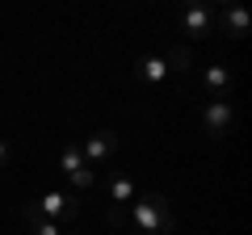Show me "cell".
<instances>
[{"label": "cell", "mask_w": 252, "mask_h": 235, "mask_svg": "<svg viewBox=\"0 0 252 235\" xmlns=\"http://www.w3.org/2000/svg\"><path fill=\"white\" fill-rule=\"evenodd\" d=\"M126 227L135 235H172L177 231V218H172V202L164 193H139L130 206H126Z\"/></svg>", "instance_id": "6da1fadb"}, {"label": "cell", "mask_w": 252, "mask_h": 235, "mask_svg": "<svg viewBox=\"0 0 252 235\" xmlns=\"http://www.w3.org/2000/svg\"><path fill=\"white\" fill-rule=\"evenodd\" d=\"M26 206L34 210V214L51 218V223H67V218L80 214V198H76V193H67V189H46L42 198L26 202Z\"/></svg>", "instance_id": "7a4b0ae2"}, {"label": "cell", "mask_w": 252, "mask_h": 235, "mask_svg": "<svg viewBox=\"0 0 252 235\" xmlns=\"http://www.w3.org/2000/svg\"><path fill=\"white\" fill-rule=\"evenodd\" d=\"M59 172L76 185V193H89L93 185H97V172H93L89 164H84L80 143H63V147H59Z\"/></svg>", "instance_id": "3957f363"}, {"label": "cell", "mask_w": 252, "mask_h": 235, "mask_svg": "<svg viewBox=\"0 0 252 235\" xmlns=\"http://www.w3.org/2000/svg\"><path fill=\"white\" fill-rule=\"evenodd\" d=\"M80 155H84V164H89L93 172L105 168V164L118 155V130H97V135H89L80 143Z\"/></svg>", "instance_id": "277c9868"}, {"label": "cell", "mask_w": 252, "mask_h": 235, "mask_svg": "<svg viewBox=\"0 0 252 235\" xmlns=\"http://www.w3.org/2000/svg\"><path fill=\"white\" fill-rule=\"evenodd\" d=\"M231 122H235V109H231L227 97H210L206 105H202V126H206L210 139H223L227 130H231Z\"/></svg>", "instance_id": "5b68a950"}, {"label": "cell", "mask_w": 252, "mask_h": 235, "mask_svg": "<svg viewBox=\"0 0 252 235\" xmlns=\"http://www.w3.org/2000/svg\"><path fill=\"white\" fill-rule=\"evenodd\" d=\"M105 193H109V206H114V210H126L130 202L139 198L135 181H130L126 172H118V168H109V172H105Z\"/></svg>", "instance_id": "8992f818"}, {"label": "cell", "mask_w": 252, "mask_h": 235, "mask_svg": "<svg viewBox=\"0 0 252 235\" xmlns=\"http://www.w3.org/2000/svg\"><path fill=\"white\" fill-rule=\"evenodd\" d=\"M181 29H185L189 38H206L210 29H215V9H210V4H189V9L181 13Z\"/></svg>", "instance_id": "52a82bcc"}, {"label": "cell", "mask_w": 252, "mask_h": 235, "mask_svg": "<svg viewBox=\"0 0 252 235\" xmlns=\"http://www.w3.org/2000/svg\"><path fill=\"white\" fill-rule=\"evenodd\" d=\"M215 21L223 26L227 38H244V34H248V26H252V17L240 9V4H223V9H215Z\"/></svg>", "instance_id": "ba28073f"}, {"label": "cell", "mask_w": 252, "mask_h": 235, "mask_svg": "<svg viewBox=\"0 0 252 235\" xmlns=\"http://www.w3.org/2000/svg\"><path fill=\"white\" fill-rule=\"evenodd\" d=\"M135 76H139L143 84H160L164 76H168V59H164V55H143L139 67H135Z\"/></svg>", "instance_id": "9c48e42d"}, {"label": "cell", "mask_w": 252, "mask_h": 235, "mask_svg": "<svg viewBox=\"0 0 252 235\" xmlns=\"http://www.w3.org/2000/svg\"><path fill=\"white\" fill-rule=\"evenodd\" d=\"M202 84H206L210 97H227V92H231V72H227L223 63H210L206 76H202Z\"/></svg>", "instance_id": "30bf717a"}, {"label": "cell", "mask_w": 252, "mask_h": 235, "mask_svg": "<svg viewBox=\"0 0 252 235\" xmlns=\"http://www.w3.org/2000/svg\"><path fill=\"white\" fill-rule=\"evenodd\" d=\"M21 223H26V235H63V227H59V223H51V218L34 214L30 206H21Z\"/></svg>", "instance_id": "8fae6325"}, {"label": "cell", "mask_w": 252, "mask_h": 235, "mask_svg": "<svg viewBox=\"0 0 252 235\" xmlns=\"http://www.w3.org/2000/svg\"><path fill=\"white\" fill-rule=\"evenodd\" d=\"M164 59H168V72H189V63H193L189 46H172V55H164Z\"/></svg>", "instance_id": "7c38bea8"}, {"label": "cell", "mask_w": 252, "mask_h": 235, "mask_svg": "<svg viewBox=\"0 0 252 235\" xmlns=\"http://www.w3.org/2000/svg\"><path fill=\"white\" fill-rule=\"evenodd\" d=\"M105 227L122 231V227H126V210H114V206H105Z\"/></svg>", "instance_id": "4fadbf2b"}, {"label": "cell", "mask_w": 252, "mask_h": 235, "mask_svg": "<svg viewBox=\"0 0 252 235\" xmlns=\"http://www.w3.org/2000/svg\"><path fill=\"white\" fill-rule=\"evenodd\" d=\"M9 160H13V147H9V139L0 135V168H9Z\"/></svg>", "instance_id": "5bb4252c"}]
</instances>
